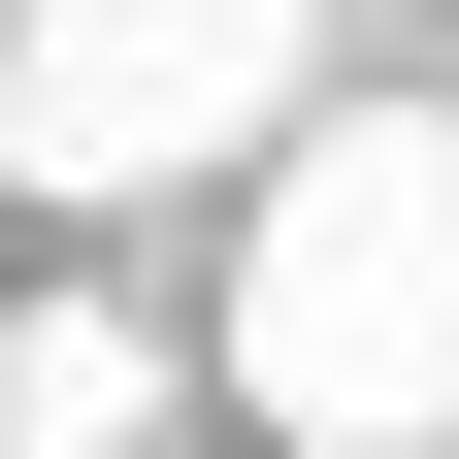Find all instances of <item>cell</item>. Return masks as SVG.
<instances>
[{
  "label": "cell",
  "instance_id": "cell-1",
  "mask_svg": "<svg viewBox=\"0 0 459 459\" xmlns=\"http://www.w3.org/2000/svg\"><path fill=\"white\" fill-rule=\"evenodd\" d=\"M230 394L296 459H459V99H328L230 230Z\"/></svg>",
  "mask_w": 459,
  "mask_h": 459
},
{
  "label": "cell",
  "instance_id": "cell-2",
  "mask_svg": "<svg viewBox=\"0 0 459 459\" xmlns=\"http://www.w3.org/2000/svg\"><path fill=\"white\" fill-rule=\"evenodd\" d=\"M328 132V0H0V197H197Z\"/></svg>",
  "mask_w": 459,
  "mask_h": 459
},
{
  "label": "cell",
  "instance_id": "cell-3",
  "mask_svg": "<svg viewBox=\"0 0 459 459\" xmlns=\"http://www.w3.org/2000/svg\"><path fill=\"white\" fill-rule=\"evenodd\" d=\"M0 459H164V328H99V296H0Z\"/></svg>",
  "mask_w": 459,
  "mask_h": 459
}]
</instances>
